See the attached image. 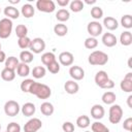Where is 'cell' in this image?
<instances>
[{
	"label": "cell",
	"instance_id": "56",
	"mask_svg": "<svg viewBox=\"0 0 132 132\" xmlns=\"http://www.w3.org/2000/svg\"><path fill=\"white\" fill-rule=\"evenodd\" d=\"M5 132H7V131H5Z\"/></svg>",
	"mask_w": 132,
	"mask_h": 132
},
{
	"label": "cell",
	"instance_id": "30",
	"mask_svg": "<svg viewBox=\"0 0 132 132\" xmlns=\"http://www.w3.org/2000/svg\"><path fill=\"white\" fill-rule=\"evenodd\" d=\"M91 129H92V132H109V129L104 124L97 121L92 124Z\"/></svg>",
	"mask_w": 132,
	"mask_h": 132
},
{
	"label": "cell",
	"instance_id": "49",
	"mask_svg": "<svg viewBox=\"0 0 132 132\" xmlns=\"http://www.w3.org/2000/svg\"><path fill=\"white\" fill-rule=\"evenodd\" d=\"M125 79H129V80H132V72H128L126 75H125V77H124Z\"/></svg>",
	"mask_w": 132,
	"mask_h": 132
},
{
	"label": "cell",
	"instance_id": "8",
	"mask_svg": "<svg viewBox=\"0 0 132 132\" xmlns=\"http://www.w3.org/2000/svg\"><path fill=\"white\" fill-rule=\"evenodd\" d=\"M29 48H30V51H31L32 54L33 53L34 54H40L45 48V42H44V40L42 38L36 37L33 40H31V43H30Z\"/></svg>",
	"mask_w": 132,
	"mask_h": 132
},
{
	"label": "cell",
	"instance_id": "23",
	"mask_svg": "<svg viewBox=\"0 0 132 132\" xmlns=\"http://www.w3.org/2000/svg\"><path fill=\"white\" fill-rule=\"evenodd\" d=\"M54 32L56 35L60 36V37H63L65 36L67 33H68V28L66 25H64L63 23H59L57 25H55L54 27Z\"/></svg>",
	"mask_w": 132,
	"mask_h": 132
},
{
	"label": "cell",
	"instance_id": "2",
	"mask_svg": "<svg viewBox=\"0 0 132 132\" xmlns=\"http://www.w3.org/2000/svg\"><path fill=\"white\" fill-rule=\"evenodd\" d=\"M88 61L94 66H103L108 62V56L102 51H94L89 55Z\"/></svg>",
	"mask_w": 132,
	"mask_h": 132
},
{
	"label": "cell",
	"instance_id": "17",
	"mask_svg": "<svg viewBox=\"0 0 132 132\" xmlns=\"http://www.w3.org/2000/svg\"><path fill=\"white\" fill-rule=\"evenodd\" d=\"M103 25L105 26V28L107 30H110V31H113V30H117L118 27H119V23L118 21L112 18V16H106L104 18L103 20Z\"/></svg>",
	"mask_w": 132,
	"mask_h": 132
},
{
	"label": "cell",
	"instance_id": "57",
	"mask_svg": "<svg viewBox=\"0 0 132 132\" xmlns=\"http://www.w3.org/2000/svg\"><path fill=\"white\" fill-rule=\"evenodd\" d=\"M0 11H1V9H0Z\"/></svg>",
	"mask_w": 132,
	"mask_h": 132
},
{
	"label": "cell",
	"instance_id": "34",
	"mask_svg": "<svg viewBox=\"0 0 132 132\" xmlns=\"http://www.w3.org/2000/svg\"><path fill=\"white\" fill-rule=\"evenodd\" d=\"M35 82V80L31 79V78H26L24 79L22 82H21V90L24 92V93H29L30 89H31V86Z\"/></svg>",
	"mask_w": 132,
	"mask_h": 132
},
{
	"label": "cell",
	"instance_id": "15",
	"mask_svg": "<svg viewBox=\"0 0 132 132\" xmlns=\"http://www.w3.org/2000/svg\"><path fill=\"white\" fill-rule=\"evenodd\" d=\"M94 79H95L96 85H97L98 87L102 88L103 85L109 79V77H108V74H107L106 71H104V70H100V71H98V72L95 74V78H94Z\"/></svg>",
	"mask_w": 132,
	"mask_h": 132
},
{
	"label": "cell",
	"instance_id": "12",
	"mask_svg": "<svg viewBox=\"0 0 132 132\" xmlns=\"http://www.w3.org/2000/svg\"><path fill=\"white\" fill-rule=\"evenodd\" d=\"M102 43L105 45V46H107V47H112V46H114L116 44H117V42H118V40H117V37L112 34V33H104L103 35H102Z\"/></svg>",
	"mask_w": 132,
	"mask_h": 132
},
{
	"label": "cell",
	"instance_id": "14",
	"mask_svg": "<svg viewBox=\"0 0 132 132\" xmlns=\"http://www.w3.org/2000/svg\"><path fill=\"white\" fill-rule=\"evenodd\" d=\"M64 90L66 91L67 94H70V95H73V94H76L79 90V86L78 84L73 80V79H70V80H67L64 85Z\"/></svg>",
	"mask_w": 132,
	"mask_h": 132
},
{
	"label": "cell",
	"instance_id": "32",
	"mask_svg": "<svg viewBox=\"0 0 132 132\" xmlns=\"http://www.w3.org/2000/svg\"><path fill=\"white\" fill-rule=\"evenodd\" d=\"M84 2L81 0H73L70 2V9L73 12H79L84 9Z\"/></svg>",
	"mask_w": 132,
	"mask_h": 132
},
{
	"label": "cell",
	"instance_id": "50",
	"mask_svg": "<svg viewBox=\"0 0 132 132\" xmlns=\"http://www.w3.org/2000/svg\"><path fill=\"white\" fill-rule=\"evenodd\" d=\"M85 2H86L87 4H95V3H96V0H91V1H90V0H86Z\"/></svg>",
	"mask_w": 132,
	"mask_h": 132
},
{
	"label": "cell",
	"instance_id": "20",
	"mask_svg": "<svg viewBox=\"0 0 132 132\" xmlns=\"http://www.w3.org/2000/svg\"><path fill=\"white\" fill-rule=\"evenodd\" d=\"M54 105L51 103V102H43L41 103L40 105V111L43 116H46V117H50L54 113Z\"/></svg>",
	"mask_w": 132,
	"mask_h": 132
},
{
	"label": "cell",
	"instance_id": "22",
	"mask_svg": "<svg viewBox=\"0 0 132 132\" xmlns=\"http://www.w3.org/2000/svg\"><path fill=\"white\" fill-rule=\"evenodd\" d=\"M1 78L5 81H11L14 79L15 77V72L14 70H11V69H8V68H4L2 71H1Z\"/></svg>",
	"mask_w": 132,
	"mask_h": 132
},
{
	"label": "cell",
	"instance_id": "24",
	"mask_svg": "<svg viewBox=\"0 0 132 132\" xmlns=\"http://www.w3.org/2000/svg\"><path fill=\"white\" fill-rule=\"evenodd\" d=\"M16 73L19 76H22V77H26L30 74V67L28 66V64H25V63H20L18 68H16Z\"/></svg>",
	"mask_w": 132,
	"mask_h": 132
},
{
	"label": "cell",
	"instance_id": "52",
	"mask_svg": "<svg viewBox=\"0 0 132 132\" xmlns=\"http://www.w3.org/2000/svg\"><path fill=\"white\" fill-rule=\"evenodd\" d=\"M9 2H10V3H12V4H14V3H19V2H20V0H15V1H12V0H9Z\"/></svg>",
	"mask_w": 132,
	"mask_h": 132
},
{
	"label": "cell",
	"instance_id": "11",
	"mask_svg": "<svg viewBox=\"0 0 132 132\" xmlns=\"http://www.w3.org/2000/svg\"><path fill=\"white\" fill-rule=\"evenodd\" d=\"M74 57L70 52H62L59 55V62L63 66H70L73 64Z\"/></svg>",
	"mask_w": 132,
	"mask_h": 132
},
{
	"label": "cell",
	"instance_id": "29",
	"mask_svg": "<svg viewBox=\"0 0 132 132\" xmlns=\"http://www.w3.org/2000/svg\"><path fill=\"white\" fill-rule=\"evenodd\" d=\"M33 58H34L33 54L30 51H23L20 54V60L22 61V63H25V64L31 63L33 61Z\"/></svg>",
	"mask_w": 132,
	"mask_h": 132
},
{
	"label": "cell",
	"instance_id": "13",
	"mask_svg": "<svg viewBox=\"0 0 132 132\" xmlns=\"http://www.w3.org/2000/svg\"><path fill=\"white\" fill-rule=\"evenodd\" d=\"M104 113H105V110L103 106L100 104H95L91 108V117L95 120H101L104 117Z\"/></svg>",
	"mask_w": 132,
	"mask_h": 132
},
{
	"label": "cell",
	"instance_id": "37",
	"mask_svg": "<svg viewBox=\"0 0 132 132\" xmlns=\"http://www.w3.org/2000/svg\"><path fill=\"white\" fill-rule=\"evenodd\" d=\"M15 34H16V36L19 37V38H22V37H26L27 36V33H28V28L25 26V25H23V24H21V25H18L16 27H15Z\"/></svg>",
	"mask_w": 132,
	"mask_h": 132
},
{
	"label": "cell",
	"instance_id": "54",
	"mask_svg": "<svg viewBox=\"0 0 132 132\" xmlns=\"http://www.w3.org/2000/svg\"><path fill=\"white\" fill-rule=\"evenodd\" d=\"M0 50H1V43H0Z\"/></svg>",
	"mask_w": 132,
	"mask_h": 132
},
{
	"label": "cell",
	"instance_id": "38",
	"mask_svg": "<svg viewBox=\"0 0 132 132\" xmlns=\"http://www.w3.org/2000/svg\"><path fill=\"white\" fill-rule=\"evenodd\" d=\"M98 45V40L95 37H88L85 40V47L88 50H93L96 48Z\"/></svg>",
	"mask_w": 132,
	"mask_h": 132
},
{
	"label": "cell",
	"instance_id": "33",
	"mask_svg": "<svg viewBox=\"0 0 132 132\" xmlns=\"http://www.w3.org/2000/svg\"><path fill=\"white\" fill-rule=\"evenodd\" d=\"M45 72H46V70L43 66H36L32 70V75L34 78L38 79V78H42L45 75Z\"/></svg>",
	"mask_w": 132,
	"mask_h": 132
},
{
	"label": "cell",
	"instance_id": "36",
	"mask_svg": "<svg viewBox=\"0 0 132 132\" xmlns=\"http://www.w3.org/2000/svg\"><path fill=\"white\" fill-rule=\"evenodd\" d=\"M121 25L126 29L132 28V16L130 14H124L121 18Z\"/></svg>",
	"mask_w": 132,
	"mask_h": 132
},
{
	"label": "cell",
	"instance_id": "19",
	"mask_svg": "<svg viewBox=\"0 0 132 132\" xmlns=\"http://www.w3.org/2000/svg\"><path fill=\"white\" fill-rule=\"evenodd\" d=\"M21 13H22L25 18L29 19V18H32V16L34 15L35 9H34V7H33L30 3H26V4H24V5L22 6V8H21Z\"/></svg>",
	"mask_w": 132,
	"mask_h": 132
},
{
	"label": "cell",
	"instance_id": "7",
	"mask_svg": "<svg viewBox=\"0 0 132 132\" xmlns=\"http://www.w3.org/2000/svg\"><path fill=\"white\" fill-rule=\"evenodd\" d=\"M41 127L42 122L38 118H33L24 125V132H37Z\"/></svg>",
	"mask_w": 132,
	"mask_h": 132
},
{
	"label": "cell",
	"instance_id": "44",
	"mask_svg": "<svg viewBox=\"0 0 132 132\" xmlns=\"http://www.w3.org/2000/svg\"><path fill=\"white\" fill-rule=\"evenodd\" d=\"M123 128H124L125 130H127L128 132H130V131L132 130V118H127V119L124 121Z\"/></svg>",
	"mask_w": 132,
	"mask_h": 132
},
{
	"label": "cell",
	"instance_id": "42",
	"mask_svg": "<svg viewBox=\"0 0 132 132\" xmlns=\"http://www.w3.org/2000/svg\"><path fill=\"white\" fill-rule=\"evenodd\" d=\"M6 131L7 132H21V126L15 122H11L7 125Z\"/></svg>",
	"mask_w": 132,
	"mask_h": 132
},
{
	"label": "cell",
	"instance_id": "48",
	"mask_svg": "<svg viewBox=\"0 0 132 132\" xmlns=\"http://www.w3.org/2000/svg\"><path fill=\"white\" fill-rule=\"evenodd\" d=\"M127 103H128V106L130 108H132V95H130L128 98H127Z\"/></svg>",
	"mask_w": 132,
	"mask_h": 132
},
{
	"label": "cell",
	"instance_id": "51",
	"mask_svg": "<svg viewBox=\"0 0 132 132\" xmlns=\"http://www.w3.org/2000/svg\"><path fill=\"white\" fill-rule=\"evenodd\" d=\"M128 67H129V68H132V66H131V58H129V61H128Z\"/></svg>",
	"mask_w": 132,
	"mask_h": 132
},
{
	"label": "cell",
	"instance_id": "9",
	"mask_svg": "<svg viewBox=\"0 0 132 132\" xmlns=\"http://www.w3.org/2000/svg\"><path fill=\"white\" fill-rule=\"evenodd\" d=\"M87 30H88V33L91 35V37H95L96 38L97 36H99L102 33L103 27L98 21H93V22H90L88 24Z\"/></svg>",
	"mask_w": 132,
	"mask_h": 132
},
{
	"label": "cell",
	"instance_id": "28",
	"mask_svg": "<svg viewBox=\"0 0 132 132\" xmlns=\"http://www.w3.org/2000/svg\"><path fill=\"white\" fill-rule=\"evenodd\" d=\"M76 125H77V127H79L81 129H85V128L89 127L90 126V118L86 114L79 116L76 120Z\"/></svg>",
	"mask_w": 132,
	"mask_h": 132
},
{
	"label": "cell",
	"instance_id": "35",
	"mask_svg": "<svg viewBox=\"0 0 132 132\" xmlns=\"http://www.w3.org/2000/svg\"><path fill=\"white\" fill-rule=\"evenodd\" d=\"M120 88L122 91L126 92V93H131L132 92V80L129 79H122V81L120 82Z\"/></svg>",
	"mask_w": 132,
	"mask_h": 132
},
{
	"label": "cell",
	"instance_id": "21",
	"mask_svg": "<svg viewBox=\"0 0 132 132\" xmlns=\"http://www.w3.org/2000/svg\"><path fill=\"white\" fill-rule=\"evenodd\" d=\"M120 42L122 45L128 46L132 43V33L130 31H124L121 33L120 36Z\"/></svg>",
	"mask_w": 132,
	"mask_h": 132
},
{
	"label": "cell",
	"instance_id": "43",
	"mask_svg": "<svg viewBox=\"0 0 132 132\" xmlns=\"http://www.w3.org/2000/svg\"><path fill=\"white\" fill-rule=\"evenodd\" d=\"M62 129L64 132H74V125L71 122H65L62 125Z\"/></svg>",
	"mask_w": 132,
	"mask_h": 132
},
{
	"label": "cell",
	"instance_id": "40",
	"mask_svg": "<svg viewBox=\"0 0 132 132\" xmlns=\"http://www.w3.org/2000/svg\"><path fill=\"white\" fill-rule=\"evenodd\" d=\"M30 43H31V39L26 36V37H22V38H19L18 40V45L22 48V50H26L30 46Z\"/></svg>",
	"mask_w": 132,
	"mask_h": 132
},
{
	"label": "cell",
	"instance_id": "16",
	"mask_svg": "<svg viewBox=\"0 0 132 132\" xmlns=\"http://www.w3.org/2000/svg\"><path fill=\"white\" fill-rule=\"evenodd\" d=\"M3 12H4L5 16H7V19H9V20H10V19L15 20V19H18V18L20 16V11H19V9L15 8V7L12 6V5L6 6V7L4 8Z\"/></svg>",
	"mask_w": 132,
	"mask_h": 132
},
{
	"label": "cell",
	"instance_id": "27",
	"mask_svg": "<svg viewBox=\"0 0 132 132\" xmlns=\"http://www.w3.org/2000/svg\"><path fill=\"white\" fill-rule=\"evenodd\" d=\"M56 18H57L58 21H60L61 23H63V22H66V21L69 20L70 13H69V11H68L67 9L61 8V9H59V10L56 12Z\"/></svg>",
	"mask_w": 132,
	"mask_h": 132
},
{
	"label": "cell",
	"instance_id": "6",
	"mask_svg": "<svg viewBox=\"0 0 132 132\" xmlns=\"http://www.w3.org/2000/svg\"><path fill=\"white\" fill-rule=\"evenodd\" d=\"M36 8L42 12H53L56 9V4L53 0H38L36 2Z\"/></svg>",
	"mask_w": 132,
	"mask_h": 132
},
{
	"label": "cell",
	"instance_id": "18",
	"mask_svg": "<svg viewBox=\"0 0 132 132\" xmlns=\"http://www.w3.org/2000/svg\"><path fill=\"white\" fill-rule=\"evenodd\" d=\"M21 110H22V113L25 117H32L36 111V107H35V105L33 103L27 102L21 107Z\"/></svg>",
	"mask_w": 132,
	"mask_h": 132
},
{
	"label": "cell",
	"instance_id": "55",
	"mask_svg": "<svg viewBox=\"0 0 132 132\" xmlns=\"http://www.w3.org/2000/svg\"><path fill=\"white\" fill-rule=\"evenodd\" d=\"M0 129H1V125H0Z\"/></svg>",
	"mask_w": 132,
	"mask_h": 132
},
{
	"label": "cell",
	"instance_id": "46",
	"mask_svg": "<svg viewBox=\"0 0 132 132\" xmlns=\"http://www.w3.org/2000/svg\"><path fill=\"white\" fill-rule=\"evenodd\" d=\"M57 3H58V5H60L61 7H64V6H66L67 4H69V0H57Z\"/></svg>",
	"mask_w": 132,
	"mask_h": 132
},
{
	"label": "cell",
	"instance_id": "31",
	"mask_svg": "<svg viewBox=\"0 0 132 132\" xmlns=\"http://www.w3.org/2000/svg\"><path fill=\"white\" fill-rule=\"evenodd\" d=\"M54 61H56V56H55L54 53L47 52V53H44V54L41 56V62H42V64H44L45 66H47L48 64H51V63L54 62Z\"/></svg>",
	"mask_w": 132,
	"mask_h": 132
},
{
	"label": "cell",
	"instance_id": "45",
	"mask_svg": "<svg viewBox=\"0 0 132 132\" xmlns=\"http://www.w3.org/2000/svg\"><path fill=\"white\" fill-rule=\"evenodd\" d=\"M114 87V82H113V80L112 79H108L104 85H103V87L101 88V89H107V90H109V89H112Z\"/></svg>",
	"mask_w": 132,
	"mask_h": 132
},
{
	"label": "cell",
	"instance_id": "3",
	"mask_svg": "<svg viewBox=\"0 0 132 132\" xmlns=\"http://www.w3.org/2000/svg\"><path fill=\"white\" fill-rule=\"evenodd\" d=\"M123 117V109L119 104H112L109 107V116L108 120L111 124H118L122 120Z\"/></svg>",
	"mask_w": 132,
	"mask_h": 132
},
{
	"label": "cell",
	"instance_id": "25",
	"mask_svg": "<svg viewBox=\"0 0 132 132\" xmlns=\"http://www.w3.org/2000/svg\"><path fill=\"white\" fill-rule=\"evenodd\" d=\"M101 99H102L103 103H105V104H113V103L116 102L117 96H116V94H114L113 92L107 91V92H105V93L102 95Z\"/></svg>",
	"mask_w": 132,
	"mask_h": 132
},
{
	"label": "cell",
	"instance_id": "26",
	"mask_svg": "<svg viewBox=\"0 0 132 132\" xmlns=\"http://www.w3.org/2000/svg\"><path fill=\"white\" fill-rule=\"evenodd\" d=\"M20 62L18 60V58L11 56V57H8L6 58L5 60V68H8V69H11V70H15L19 66Z\"/></svg>",
	"mask_w": 132,
	"mask_h": 132
},
{
	"label": "cell",
	"instance_id": "4",
	"mask_svg": "<svg viewBox=\"0 0 132 132\" xmlns=\"http://www.w3.org/2000/svg\"><path fill=\"white\" fill-rule=\"evenodd\" d=\"M12 25L13 24L11 20L7 18L0 20V38L5 39L10 36L11 31H12Z\"/></svg>",
	"mask_w": 132,
	"mask_h": 132
},
{
	"label": "cell",
	"instance_id": "41",
	"mask_svg": "<svg viewBox=\"0 0 132 132\" xmlns=\"http://www.w3.org/2000/svg\"><path fill=\"white\" fill-rule=\"evenodd\" d=\"M46 67H47V70H48L51 73H53V74H56V73H58V72L60 71V64H59L57 61L52 62V63L48 64Z\"/></svg>",
	"mask_w": 132,
	"mask_h": 132
},
{
	"label": "cell",
	"instance_id": "10",
	"mask_svg": "<svg viewBox=\"0 0 132 132\" xmlns=\"http://www.w3.org/2000/svg\"><path fill=\"white\" fill-rule=\"evenodd\" d=\"M69 74L73 80H81L85 77V70L79 66H71L69 69Z\"/></svg>",
	"mask_w": 132,
	"mask_h": 132
},
{
	"label": "cell",
	"instance_id": "39",
	"mask_svg": "<svg viewBox=\"0 0 132 132\" xmlns=\"http://www.w3.org/2000/svg\"><path fill=\"white\" fill-rule=\"evenodd\" d=\"M91 15L95 20H100L103 16V10L100 6H94L91 9Z\"/></svg>",
	"mask_w": 132,
	"mask_h": 132
},
{
	"label": "cell",
	"instance_id": "47",
	"mask_svg": "<svg viewBox=\"0 0 132 132\" xmlns=\"http://www.w3.org/2000/svg\"><path fill=\"white\" fill-rule=\"evenodd\" d=\"M5 60H6V55H5V53L0 50V63L5 62Z\"/></svg>",
	"mask_w": 132,
	"mask_h": 132
},
{
	"label": "cell",
	"instance_id": "1",
	"mask_svg": "<svg viewBox=\"0 0 132 132\" xmlns=\"http://www.w3.org/2000/svg\"><path fill=\"white\" fill-rule=\"evenodd\" d=\"M29 93L32 94V95H35L39 99H47L52 95V90L48 86L35 81L31 86V89H30Z\"/></svg>",
	"mask_w": 132,
	"mask_h": 132
},
{
	"label": "cell",
	"instance_id": "53",
	"mask_svg": "<svg viewBox=\"0 0 132 132\" xmlns=\"http://www.w3.org/2000/svg\"><path fill=\"white\" fill-rule=\"evenodd\" d=\"M85 132H91V131H85Z\"/></svg>",
	"mask_w": 132,
	"mask_h": 132
},
{
	"label": "cell",
	"instance_id": "5",
	"mask_svg": "<svg viewBox=\"0 0 132 132\" xmlns=\"http://www.w3.org/2000/svg\"><path fill=\"white\" fill-rule=\"evenodd\" d=\"M20 105L16 101L14 100H8L5 104H4V112L6 116L8 117H15L18 116V113L20 112Z\"/></svg>",
	"mask_w": 132,
	"mask_h": 132
}]
</instances>
